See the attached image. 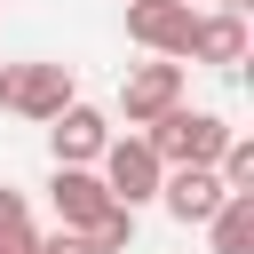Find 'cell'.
Masks as SVG:
<instances>
[{
	"label": "cell",
	"mask_w": 254,
	"mask_h": 254,
	"mask_svg": "<svg viewBox=\"0 0 254 254\" xmlns=\"http://www.w3.org/2000/svg\"><path fill=\"white\" fill-rule=\"evenodd\" d=\"M32 254H40V246H32Z\"/></svg>",
	"instance_id": "cell-17"
},
{
	"label": "cell",
	"mask_w": 254,
	"mask_h": 254,
	"mask_svg": "<svg viewBox=\"0 0 254 254\" xmlns=\"http://www.w3.org/2000/svg\"><path fill=\"white\" fill-rule=\"evenodd\" d=\"M206 246L214 254H254V190H230L206 214Z\"/></svg>",
	"instance_id": "cell-10"
},
{
	"label": "cell",
	"mask_w": 254,
	"mask_h": 254,
	"mask_svg": "<svg viewBox=\"0 0 254 254\" xmlns=\"http://www.w3.org/2000/svg\"><path fill=\"white\" fill-rule=\"evenodd\" d=\"M190 64H214V71H238V64H246V16H230V8L198 16V24H190Z\"/></svg>",
	"instance_id": "cell-9"
},
{
	"label": "cell",
	"mask_w": 254,
	"mask_h": 254,
	"mask_svg": "<svg viewBox=\"0 0 254 254\" xmlns=\"http://www.w3.org/2000/svg\"><path fill=\"white\" fill-rule=\"evenodd\" d=\"M87 246H95V254H127V246H135V206H111V214L87 230Z\"/></svg>",
	"instance_id": "cell-13"
},
{
	"label": "cell",
	"mask_w": 254,
	"mask_h": 254,
	"mask_svg": "<svg viewBox=\"0 0 254 254\" xmlns=\"http://www.w3.org/2000/svg\"><path fill=\"white\" fill-rule=\"evenodd\" d=\"M190 24H198V8H183V0H127V40L143 56L183 64L190 56Z\"/></svg>",
	"instance_id": "cell-4"
},
{
	"label": "cell",
	"mask_w": 254,
	"mask_h": 254,
	"mask_svg": "<svg viewBox=\"0 0 254 254\" xmlns=\"http://www.w3.org/2000/svg\"><path fill=\"white\" fill-rule=\"evenodd\" d=\"M214 8H230V16H246V0H214Z\"/></svg>",
	"instance_id": "cell-15"
},
{
	"label": "cell",
	"mask_w": 254,
	"mask_h": 254,
	"mask_svg": "<svg viewBox=\"0 0 254 254\" xmlns=\"http://www.w3.org/2000/svg\"><path fill=\"white\" fill-rule=\"evenodd\" d=\"M40 254H95V246H87L79 230H56V238H40Z\"/></svg>",
	"instance_id": "cell-14"
},
{
	"label": "cell",
	"mask_w": 254,
	"mask_h": 254,
	"mask_svg": "<svg viewBox=\"0 0 254 254\" xmlns=\"http://www.w3.org/2000/svg\"><path fill=\"white\" fill-rule=\"evenodd\" d=\"M32 246H40V230H32V198L0 183V254H32Z\"/></svg>",
	"instance_id": "cell-11"
},
{
	"label": "cell",
	"mask_w": 254,
	"mask_h": 254,
	"mask_svg": "<svg viewBox=\"0 0 254 254\" xmlns=\"http://www.w3.org/2000/svg\"><path fill=\"white\" fill-rule=\"evenodd\" d=\"M48 206H56V230H95L103 214H111V190H103V175L95 167H56L48 175Z\"/></svg>",
	"instance_id": "cell-5"
},
{
	"label": "cell",
	"mask_w": 254,
	"mask_h": 254,
	"mask_svg": "<svg viewBox=\"0 0 254 254\" xmlns=\"http://www.w3.org/2000/svg\"><path fill=\"white\" fill-rule=\"evenodd\" d=\"M183 8H198V0H183Z\"/></svg>",
	"instance_id": "cell-16"
},
{
	"label": "cell",
	"mask_w": 254,
	"mask_h": 254,
	"mask_svg": "<svg viewBox=\"0 0 254 254\" xmlns=\"http://www.w3.org/2000/svg\"><path fill=\"white\" fill-rule=\"evenodd\" d=\"M143 143H151V159H159V167H214V159H222V143H230V127H222L214 111L175 103V111H159V119L143 127Z\"/></svg>",
	"instance_id": "cell-1"
},
{
	"label": "cell",
	"mask_w": 254,
	"mask_h": 254,
	"mask_svg": "<svg viewBox=\"0 0 254 254\" xmlns=\"http://www.w3.org/2000/svg\"><path fill=\"white\" fill-rule=\"evenodd\" d=\"M95 175H103L111 206H143V198H159V183H167V167L151 159V143H143V135H111V143H103V159H95Z\"/></svg>",
	"instance_id": "cell-3"
},
{
	"label": "cell",
	"mask_w": 254,
	"mask_h": 254,
	"mask_svg": "<svg viewBox=\"0 0 254 254\" xmlns=\"http://www.w3.org/2000/svg\"><path fill=\"white\" fill-rule=\"evenodd\" d=\"M159 198H167V214H175L183 230H190V222L206 230V214H214V206H222L230 190L214 183V167H167V183H159Z\"/></svg>",
	"instance_id": "cell-8"
},
{
	"label": "cell",
	"mask_w": 254,
	"mask_h": 254,
	"mask_svg": "<svg viewBox=\"0 0 254 254\" xmlns=\"http://www.w3.org/2000/svg\"><path fill=\"white\" fill-rule=\"evenodd\" d=\"M214 183H222V190H254V143H246V135H230V143H222Z\"/></svg>",
	"instance_id": "cell-12"
},
{
	"label": "cell",
	"mask_w": 254,
	"mask_h": 254,
	"mask_svg": "<svg viewBox=\"0 0 254 254\" xmlns=\"http://www.w3.org/2000/svg\"><path fill=\"white\" fill-rule=\"evenodd\" d=\"M175 103H183V64H167V56L135 64V71L119 79V111H127V127H151V119L175 111Z\"/></svg>",
	"instance_id": "cell-6"
},
{
	"label": "cell",
	"mask_w": 254,
	"mask_h": 254,
	"mask_svg": "<svg viewBox=\"0 0 254 254\" xmlns=\"http://www.w3.org/2000/svg\"><path fill=\"white\" fill-rule=\"evenodd\" d=\"M103 143H111V119H103L95 103H64V111L48 119V151H56V167H95Z\"/></svg>",
	"instance_id": "cell-7"
},
{
	"label": "cell",
	"mask_w": 254,
	"mask_h": 254,
	"mask_svg": "<svg viewBox=\"0 0 254 254\" xmlns=\"http://www.w3.org/2000/svg\"><path fill=\"white\" fill-rule=\"evenodd\" d=\"M64 103H79L71 95V64H0V111L48 127Z\"/></svg>",
	"instance_id": "cell-2"
}]
</instances>
